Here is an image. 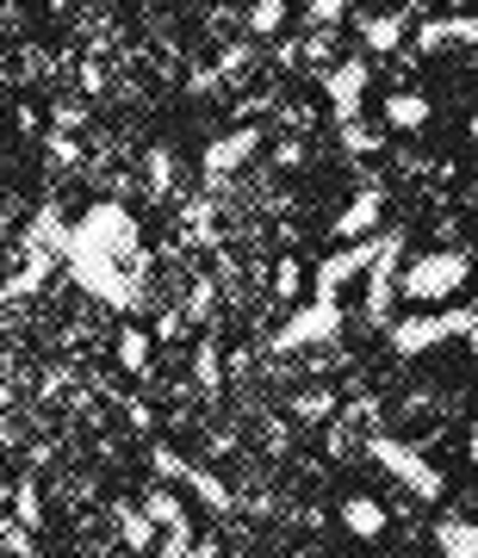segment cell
Segmentation results:
<instances>
[{
	"mask_svg": "<svg viewBox=\"0 0 478 558\" xmlns=\"http://www.w3.org/2000/svg\"><path fill=\"white\" fill-rule=\"evenodd\" d=\"M62 260H69V279L106 311H131L138 304V218L124 205H94L69 223L62 236Z\"/></svg>",
	"mask_w": 478,
	"mask_h": 558,
	"instance_id": "6da1fadb",
	"label": "cell"
},
{
	"mask_svg": "<svg viewBox=\"0 0 478 558\" xmlns=\"http://www.w3.org/2000/svg\"><path fill=\"white\" fill-rule=\"evenodd\" d=\"M466 274H473V260H466V255L435 248V255H417L410 267H404L398 292H404V299H417V304H441V299H454L459 286H466Z\"/></svg>",
	"mask_w": 478,
	"mask_h": 558,
	"instance_id": "7a4b0ae2",
	"label": "cell"
},
{
	"mask_svg": "<svg viewBox=\"0 0 478 558\" xmlns=\"http://www.w3.org/2000/svg\"><path fill=\"white\" fill-rule=\"evenodd\" d=\"M473 329H478V311H417V317L392 323V348H398L404 360H417V354H429V348L447 341V336L473 341Z\"/></svg>",
	"mask_w": 478,
	"mask_h": 558,
	"instance_id": "3957f363",
	"label": "cell"
},
{
	"mask_svg": "<svg viewBox=\"0 0 478 558\" xmlns=\"http://www.w3.org/2000/svg\"><path fill=\"white\" fill-rule=\"evenodd\" d=\"M398 255H404V236L398 230H385L373 267H367V311H360L373 329H392V304H398Z\"/></svg>",
	"mask_w": 478,
	"mask_h": 558,
	"instance_id": "277c9868",
	"label": "cell"
},
{
	"mask_svg": "<svg viewBox=\"0 0 478 558\" xmlns=\"http://www.w3.org/2000/svg\"><path fill=\"white\" fill-rule=\"evenodd\" d=\"M336 336H342V299H311L279 323L274 348L279 354H299V348H318V341H336Z\"/></svg>",
	"mask_w": 478,
	"mask_h": 558,
	"instance_id": "5b68a950",
	"label": "cell"
},
{
	"mask_svg": "<svg viewBox=\"0 0 478 558\" xmlns=\"http://www.w3.org/2000/svg\"><path fill=\"white\" fill-rule=\"evenodd\" d=\"M367 453H373V459H379V465H385V472H392L398 484H410V490H417L422 502H435V497H441V472L417 453V447H410V440L373 435V440H367Z\"/></svg>",
	"mask_w": 478,
	"mask_h": 558,
	"instance_id": "8992f818",
	"label": "cell"
},
{
	"mask_svg": "<svg viewBox=\"0 0 478 558\" xmlns=\"http://www.w3.org/2000/svg\"><path fill=\"white\" fill-rule=\"evenodd\" d=\"M373 255H379V236H367V242H342L336 255H323V260H318V299H336L348 279L373 267Z\"/></svg>",
	"mask_w": 478,
	"mask_h": 558,
	"instance_id": "52a82bcc",
	"label": "cell"
},
{
	"mask_svg": "<svg viewBox=\"0 0 478 558\" xmlns=\"http://www.w3.org/2000/svg\"><path fill=\"white\" fill-rule=\"evenodd\" d=\"M323 94H330V112L342 124L360 119V106H367V62H336L330 75H323Z\"/></svg>",
	"mask_w": 478,
	"mask_h": 558,
	"instance_id": "ba28073f",
	"label": "cell"
},
{
	"mask_svg": "<svg viewBox=\"0 0 478 558\" xmlns=\"http://www.w3.org/2000/svg\"><path fill=\"white\" fill-rule=\"evenodd\" d=\"M261 156V131L255 124H242V131H230V137L205 143V174H237L242 161Z\"/></svg>",
	"mask_w": 478,
	"mask_h": 558,
	"instance_id": "9c48e42d",
	"label": "cell"
},
{
	"mask_svg": "<svg viewBox=\"0 0 478 558\" xmlns=\"http://www.w3.org/2000/svg\"><path fill=\"white\" fill-rule=\"evenodd\" d=\"M379 211H385V193H379V186H367V193H360V199L336 218V236L342 242H367L379 230Z\"/></svg>",
	"mask_w": 478,
	"mask_h": 558,
	"instance_id": "30bf717a",
	"label": "cell"
},
{
	"mask_svg": "<svg viewBox=\"0 0 478 558\" xmlns=\"http://www.w3.org/2000/svg\"><path fill=\"white\" fill-rule=\"evenodd\" d=\"M342 527H348L355 539H379L385 534V509H379L373 497H348L342 502Z\"/></svg>",
	"mask_w": 478,
	"mask_h": 558,
	"instance_id": "8fae6325",
	"label": "cell"
},
{
	"mask_svg": "<svg viewBox=\"0 0 478 558\" xmlns=\"http://www.w3.org/2000/svg\"><path fill=\"white\" fill-rule=\"evenodd\" d=\"M435 546H441V558H478V527L466 515H447V521H435Z\"/></svg>",
	"mask_w": 478,
	"mask_h": 558,
	"instance_id": "7c38bea8",
	"label": "cell"
},
{
	"mask_svg": "<svg viewBox=\"0 0 478 558\" xmlns=\"http://www.w3.org/2000/svg\"><path fill=\"white\" fill-rule=\"evenodd\" d=\"M187 490H193V497L205 502V509H212V515H224V509H230V484L218 478V472H205V465H187Z\"/></svg>",
	"mask_w": 478,
	"mask_h": 558,
	"instance_id": "4fadbf2b",
	"label": "cell"
},
{
	"mask_svg": "<svg viewBox=\"0 0 478 558\" xmlns=\"http://www.w3.org/2000/svg\"><path fill=\"white\" fill-rule=\"evenodd\" d=\"M478 38V20L459 13V20H429L422 25V50H441V44H473Z\"/></svg>",
	"mask_w": 478,
	"mask_h": 558,
	"instance_id": "5bb4252c",
	"label": "cell"
},
{
	"mask_svg": "<svg viewBox=\"0 0 478 558\" xmlns=\"http://www.w3.org/2000/svg\"><path fill=\"white\" fill-rule=\"evenodd\" d=\"M385 124H392V131H422V124H429V100H422V94H392V100H385Z\"/></svg>",
	"mask_w": 478,
	"mask_h": 558,
	"instance_id": "9a60e30c",
	"label": "cell"
},
{
	"mask_svg": "<svg viewBox=\"0 0 478 558\" xmlns=\"http://www.w3.org/2000/svg\"><path fill=\"white\" fill-rule=\"evenodd\" d=\"M360 38H367V50H398V38H404V13L367 20V25H360Z\"/></svg>",
	"mask_w": 478,
	"mask_h": 558,
	"instance_id": "2e32d148",
	"label": "cell"
},
{
	"mask_svg": "<svg viewBox=\"0 0 478 558\" xmlns=\"http://www.w3.org/2000/svg\"><path fill=\"white\" fill-rule=\"evenodd\" d=\"M119 366H124V373H143V366H150V336H143L138 323L119 329Z\"/></svg>",
	"mask_w": 478,
	"mask_h": 558,
	"instance_id": "e0dca14e",
	"label": "cell"
},
{
	"mask_svg": "<svg viewBox=\"0 0 478 558\" xmlns=\"http://www.w3.org/2000/svg\"><path fill=\"white\" fill-rule=\"evenodd\" d=\"M249 32H255V38H279V32H286V0H255Z\"/></svg>",
	"mask_w": 478,
	"mask_h": 558,
	"instance_id": "ac0fdd59",
	"label": "cell"
},
{
	"mask_svg": "<svg viewBox=\"0 0 478 558\" xmlns=\"http://www.w3.org/2000/svg\"><path fill=\"white\" fill-rule=\"evenodd\" d=\"M143 515H150V521H162V527H180V521H187V509H180V502L168 497V490H156V497L143 502Z\"/></svg>",
	"mask_w": 478,
	"mask_h": 558,
	"instance_id": "d6986e66",
	"label": "cell"
},
{
	"mask_svg": "<svg viewBox=\"0 0 478 558\" xmlns=\"http://www.w3.org/2000/svg\"><path fill=\"white\" fill-rule=\"evenodd\" d=\"M150 186H156V193L175 186V149H150Z\"/></svg>",
	"mask_w": 478,
	"mask_h": 558,
	"instance_id": "ffe728a7",
	"label": "cell"
},
{
	"mask_svg": "<svg viewBox=\"0 0 478 558\" xmlns=\"http://www.w3.org/2000/svg\"><path fill=\"white\" fill-rule=\"evenodd\" d=\"M193 373H200V385H205V391H218L224 366H218V348H212V341H205L200 354H193Z\"/></svg>",
	"mask_w": 478,
	"mask_h": 558,
	"instance_id": "44dd1931",
	"label": "cell"
},
{
	"mask_svg": "<svg viewBox=\"0 0 478 558\" xmlns=\"http://www.w3.org/2000/svg\"><path fill=\"white\" fill-rule=\"evenodd\" d=\"M13 515H20V527H38V521H44V509H38V484H32V478L20 484V509H13Z\"/></svg>",
	"mask_w": 478,
	"mask_h": 558,
	"instance_id": "7402d4cb",
	"label": "cell"
},
{
	"mask_svg": "<svg viewBox=\"0 0 478 558\" xmlns=\"http://www.w3.org/2000/svg\"><path fill=\"white\" fill-rule=\"evenodd\" d=\"M274 292H279L286 304L299 299V260H279V267H274Z\"/></svg>",
	"mask_w": 478,
	"mask_h": 558,
	"instance_id": "603a6c76",
	"label": "cell"
},
{
	"mask_svg": "<svg viewBox=\"0 0 478 558\" xmlns=\"http://www.w3.org/2000/svg\"><path fill=\"white\" fill-rule=\"evenodd\" d=\"M348 7H355V0H311V7H304V20H318V25H336L342 13H348Z\"/></svg>",
	"mask_w": 478,
	"mask_h": 558,
	"instance_id": "cb8c5ba5",
	"label": "cell"
},
{
	"mask_svg": "<svg viewBox=\"0 0 478 558\" xmlns=\"http://www.w3.org/2000/svg\"><path fill=\"white\" fill-rule=\"evenodd\" d=\"M292 410H299V422H323L330 410H336V403H330V391H311V398H299Z\"/></svg>",
	"mask_w": 478,
	"mask_h": 558,
	"instance_id": "d4e9b609",
	"label": "cell"
},
{
	"mask_svg": "<svg viewBox=\"0 0 478 558\" xmlns=\"http://www.w3.org/2000/svg\"><path fill=\"white\" fill-rule=\"evenodd\" d=\"M44 149H50V161H57V168L81 161V143H75V137H62V131H50V143H44Z\"/></svg>",
	"mask_w": 478,
	"mask_h": 558,
	"instance_id": "484cf974",
	"label": "cell"
},
{
	"mask_svg": "<svg viewBox=\"0 0 478 558\" xmlns=\"http://www.w3.org/2000/svg\"><path fill=\"white\" fill-rule=\"evenodd\" d=\"M119 527H124V539H131V546H150V515H138V509H124V515H119Z\"/></svg>",
	"mask_w": 478,
	"mask_h": 558,
	"instance_id": "4316f807",
	"label": "cell"
},
{
	"mask_svg": "<svg viewBox=\"0 0 478 558\" xmlns=\"http://www.w3.org/2000/svg\"><path fill=\"white\" fill-rule=\"evenodd\" d=\"M81 124H87V106H81V100H62V106H57V131L69 137V131H81Z\"/></svg>",
	"mask_w": 478,
	"mask_h": 558,
	"instance_id": "83f0119b",
	"label": "cell"
},
{
	"mask_svg": "<svg viewBox=\"0 0 478 558\" xmlns=\"http://www.w3.org/2000/svg\"><path fill=\"white\" fill-rule=\"evenodd\" d=\"M0 546L13 558H32V534H25V527H7V521H0Z\"/></svg>",
	"mask_w": 478,
	"mask_h": 558,
	"instance_id": "f1b7e54d",
	"label": "cell"
},
{
	"mask_svg": "<svg viewBox=\"0 0 478 558\" xmlns=\"http://www.w3.org/2000/svg\"><path fill=\"white\" fill-rule=\"evenodd\" d=\"M156 472L162 478H187V459H180L175 447H156Z\"/></svg>",
	"mask_w": 478,
	"mask_h": 558,
	"instance_id": "f546056e",
	"label": "cell"
},
{
	"mask_svg": "<svg viewBox=\"0 0 478 558\" xmlns=\"http://www.w3.org/2000/svg\"><path fill=\"white\" fill-rule=\"evenodd\" d=\"M274 156H279V168H299V161H304V149H299V143H279Z\"/></svg>",
	"mask_w": 478,
	"mask_h": 558,
	"instance_id": "4dcf8cb0",
	"label": "cell"
},
{
	"mask_svg": "<svg viewBox=\"0 0 478 558\" xmlns=\"http://www.w3.org/2000/svg\"><path fill=\"white\" fill-rule=\"evenodd\" d=\"M187 558H218V546L205 539V546H187Z\"/></svg>",
	"mask_w": 478,
	"mask_h": 558,
	"instance_id": "1f68e13d",
	"label": "cell"
}]
</instances>
